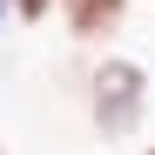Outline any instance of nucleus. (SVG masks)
<instances>
[{
  "mask_svg": "<svg viewBox=\"0 0 155 155\" xmlns=\"http://www.w3.org/2000/svg\"><path fill=\"white\" fill-rule=\"evenodd\" d=\"M142 115H148V68L128 61V54L94 61V68H88V121H94L108 142H121V135L142 128Z\"/></svg>",
  "mask_w": 155,
  "mask_h": 155,
  "instance_id": "obj_1",
  "label": "nucleus"
},
{
  "mask_svg": "<svg viewBox=\"0 0 155 155\" xmlns=\"http://www.w3.org/2000/svg\"><path fill=\"white\" fill-rule=\"evenodd\" d=\"M54 7H61V20H68L74 41H108L128 20V0H54Z\"/></svg>",
  "mask_w": 155,
  "mask_h": 155,
  "instance_id": "obj_2",
  "label": "nucleus"
},
{
  "mask_svg": "<svg viewBox=\"0 0 155 155\" xmlns=\"http://www.w3.org/2000/svg\"><path fill=\"white\" fill-rule=\"evenodd\" d=\"M14 14H20V20H47V14H54V0H14Z\"/></svg>",
  "mask_w": 155,
  "mask_h": 155,
  "instance_id": "obj_3",
  "label": "nucleus"
},
{
  "mask_svg": "<svg viewBox=\"0 0 155 155\" xmlns=\"http://www.w3.org/2000/svg\"><path fill=\"white\" fill-rule=\"evenodd\" d=\"M0 14H14V0H0Z\"/></svg>",
  "mask_w": 155,
  "mask_h": 155,
  "instance_id": "obj_4",
  "label": "nucleus"
},
{
  "mask_svg": "<svg viewBox=\"0 0 155 155\" xmlns=\"http://www.w3.org/2000/svg\"><path fill=\"white\" fill-rule=\"evenodd\" d=\"M142 155H155V142H148V148H142Z\"/></svg>",
  "mask_w": 155,
  "mask_h": 155,
  "instance_id": "obj_5",
  "label": "nucleus"
},
{
  "mask_svg": "<svg viewBox=\"0 0 155 155\" xmlns=\"http://www.w3.org/2000/svg\"><path fill=\"white\" fill-rule=\"evenodd\" d=\"M0 155H7V148H0Z\"/></svg>",
  "mask_w": 155,
  "mask_h": 155,
  "instance_id": "obj_6",
  "label": "nucleus"
}]
</instances>
